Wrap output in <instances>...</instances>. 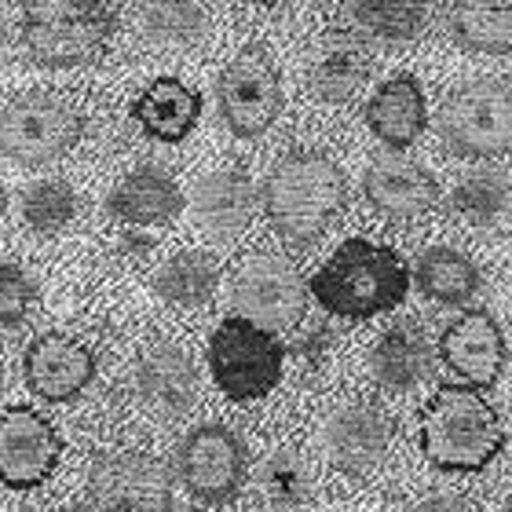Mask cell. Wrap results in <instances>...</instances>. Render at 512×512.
Segmentation results:
<instances>
[{"label": "cell", "instance_id": "cell-5", "mask_svg": "<svg viewBox=\"0 0 512 512\" xmlns=\"http://www.w3.org/2000/svg\"><path fill=\"white\" fill-rule=\"evenodd\" d=\"M22 48L41 66L96 63L110 22L81 0H22Z\"/></svg>", "mask_w": 512, "mask_h": 512}, {"label": "cell", "instance_id": "cell-31", "mask_svg": "<svg viewBox=\"0 0 512 512\" xmlns=\"http://www.w3.org/2000/svg\"><path fill=\"white\" fill-rule=\"evenodd\" d=\"M77 213V194L63 180H41L22 194V220L37 235H59Z\"/></svg>", "mask_w": 512, "mask_h": 512}, {"label": "cell", "instance_id": "cell-20", "mask_svg": "<svg viewBox=\"0 0 512 512\" xmlns=\"http://www.w3.org/2000/svg\"><path fill=\"white\" fill-rule=\"evenodd\" d=\"M256 209V191L242 169L209 172L198 191H194V216L205 235L213 238H238L249 227Z\"/></svg>", "mask_w": 512, "mask_h": 512}, {"label": "cell", "instance_id": "cell-29", "mask_svg": "<svg viewBox=\"0 0 512 512\" xmlns=\"http://www.w3.org/2000/svg\"><path fill=\"white\" fill-rule=\"evenodd\" d=\"M256 487H260V498H264L271 509H300V505L311 498V472L308 461L300 458L297 450H275L267 454L264 465L256 469Z\"/></svg>", "mask_w": 512, "mask_h": 512}, {"label": "cell", "instance_id": "cell-35", "mask_svg": "<svg viewBox=\"0 0 512 512\" xmlns=\"http://www.w3.org/2000/svg\"><path fill=\"white\" fill-rule=\"evenodd\" d=\"M4 209H8V191H4V183H0V216H4Z\"/></svg>", "mask_w": 512, "mask_h": 512}, {"label": "cell", "instance_id": "cell-25", "mask_svg": "<svg viewBox=\"0 0 512 512\" xmlns=\"http://www.w3.org/2000/svg\"><path fill=\"white\" fill-rule=\"evenodd\" d=\"M216 286H220V264L202 249L176 253L154 278L158 297L176 304V308H202L213 300Z\"/></svg>", "mask_w": 512, "mask_h": 512}, {"label": "cell", "instance_id": "cell-36", "mask_svg": "<svg viewBox=\"0 0 512 512\" xmlns=\"http://www.w3.org/2000/svg\"><path fill=\"white\" fill-rule=\"evenodd\" d=\"M172 512H209V509H198V505H183V509H172Z\"/></svg>", "mask_w": 512, "mask_h": 512}, {"label": "cell", "instance_id": "cell-39", "mask_svg": "<svg viewBox=\"0 0 512 512\" xmlns=\"http://www.w3.org/2000/svg\"><path fill=\"white\" fill-rule=\"evenodd\" d=\"M0 48H4V22H0Z\"/></svg>", "mask_w": 512, "mask_h": 512}, {"label": "cell", "instance_id": "cell-37", "mask_svg": "<svg viewBox=\"0 0 512 512\" xmlns=\"http://www.w3.org/2000/svg\"><path fill=\"white\" fill-rule=\"evenodd\" d=\"M242 4H278V0H242Z\"/></svg>", "mask_w": 512, "mask_h": 512}, {"label": "cell", "instance_id": "cell-32", "mask_svg": "<svg viewBox=\"0 0 512 512\" xmlns=\"http://www.w3.org/2000/svg\"><path fill=\"white\" fill-rule=\"evenodd\" d=\"M37 300L41 293H37V282L26 275V267L0 264V326L4 330H19L37 308Z\"/></svg>", "mask_w": 512, "mask_h": 512}, {"label": "cell", "instance_id": "cell-30", "mask_svg": "<svg viewBox=\"0 0 512 512\" xmlns=\"http://www.w3.org/2000/svg\"><path fill=\"white\" fill-rule=\"evenodd\" d=\"M505 202H509V183H505L502 172H472V176H465V180L454 187V194H450V209L465 220V224H494L498 216H502Z\"/></svg>", "mask_w": 512, "mask_h": 512}, {"label": "cell", "instance_id": "cell-16", "mask_svg": "<svg viewBox=\"0 0 512 512\" xmlns=\"http://www.w3.org/2000/svg\"><path fill=\"white\" fill-rule=\"evenodd\" d=\"M366 202L388 220H417L436 209L439 183L436 176L410 158H395L384 154L377 158L363 176Z\"/></svg>", "mask_w": 512, "mask_h": 512}, {"label": "cell", "instance_id": "cell-13", "mask_svg": "<svg viewBox=\"0 0 512 512\" xmlns=\"http://www.w3.org/2000/svg\"><path fill=\"white\" fill-rule=\"evenodd\" d=\"M392 443V421L374 403H352L326 421L322 447L337 472L363 480L377 469Z\"/></svg>", "mask_w": 512, "mask_h": 512}, {"label": "cell", "instance_id": "cell-7", "mask_svg": "<svg viewBox=\"0 0 512 512\" xmlns=\"http://www.w3.org/2000/svg\"><path fill=\"white\" fill-rule=\"evenodd\" d=\"M216 99H220V118L235 132L238 139H256L264 136L267 128L275 125L286 96H282V77L267 48L249 44L224 66L220 85H216Z\"/></svg>", "mask_w": 512, "mask_h": 512}, {"label": "cell", "instance_id": "cell-24", "mask_svg": "<svg viewBox=\"0 0 512 512\" xmlns=\"http://www.w3.org/2000/svg\"><path fill=\"white\" fill-rule=\"evenodd\" d=\"M414 282L436 304H469L483 286L480 267L450 246H428L414 260Z\"/></svg>", "mask_w": 512, "mask_h": 512}, {"label": "cell", "instance_id": "cell-34", "mask_svg": "<svg viewBox=\"0 0 512 512\" xmlns=\"http://www.w3.org/2000/svg\"><path fill=\"white\" fill-rule=\"evenodd\" d=\"M81 4H88L99 19H107V22H114V15H118V8H121V0H81Z\"/></svg>", "mask_w": 512, "mask_h": 512}, {"label": "cell", "instance_id": "cell-2", "mask_svg": "<svg viewBox=\"0 0 512 512\" xmlns=\"http://www.w3.org/2000/svg\"><path fill=\"white\" fill-rule=\"evenodd\" d=\"M410 267L392 246L348 238L311 275V297L341 319H374L395 311L410 293Z\"/></svg>", "mask_w": 512, "mask_h": 512}, {"label": "cell", "instance_id": "cell-19", "mask_svg": "<svg viewBox=\"0 0 512 512\" xmlns=\"http://www.w3.org/2000/svg\"><path fill=\"white\" fill-rule=\"evenodd\" d=\"M366 125L392 150H406L410 143H417L428 125L425 88L417 85V77H388L366 103Z\"/></svg>", "mask_w": 512, "mask_h": 512}, {"label": "cell", "instance_id": "cell-1", "mask_svg": "<svg viewBox=\"0 0 512 512\" xmlns=\"http://www.w3.org/2000/svg\"><path fill=\"white\" fill-rule=\"evenodd\" d=\"M348 183L341 165L319 150H297L278 161L264 183V213L278 238L308 249L344 213Z\"/></svg>", "mask_w": 512, "mask_h": 512}, {"label": "cell", "instance_id": "cell-6", "mask_svg": "<svg viewBox=\"0 0 512 512\" xmlns=\"http://www.w3.org/2000/svg\"><path fill=\"white\" fill-rule=\"evenodd\" d=\"M439 139L458 158H498L512 150V88L472 81L443 103Z\"/></svg>", "mask_w": 512, "mask_h": 512}, {"label": "cell", "instance_id": "cell-38", "mask_svg": "<svg viewBox=\"0 0 512 512\" xmlns=\"http://www.w3.org/2000/svg\"><path fill=\"white\" fill-rule=\"evenodd\" d=\"M55 512H92V509H55Z\"/></svg>", "mask_w": 512, "mask_h": 512}, {"label": "cell", "instance_id": "cell-9", "mask_svg": "<svg viewBox=\"0 0 512 512\" xmlns=\"http://www.w3.org/2000/svg\"><path fill=\"white\" fill-rule=\"evenodd\" d=\"M235 308L242 319L271 333L293 330L308 311V286L289 260L275 253H253L235 271Z\"/></svg>", "mask_w": 512, "mask_h": 512}, {"label": "cell", "instance_id": "cell-40", "mask_svg": "<svg viewBox=\"0 0 512 512\" xmlns=\"http://www.w3.org/2000/svg\"><path fill=\"white\" fill-rule=\"evenodd\" d=\"M505 512H512V502H509V505H505Z\"/></svg>", "mask_w": 512, "mask_h": 512}, {"label": "cell", "instance_id": "cell-18", "mask_svg": "<svg viewBox=\"0 0 512 512\" xmlns=\"http://www.w3.org/2000/svg\"><path fill=\"white\" fill-rule=\"evenodd\" d=\"M107 209L128 227H161L183 213V191L165 169L143 165L110 191Z\"/></svg>", "mask_w": 512, "mask_h": 512}, {"label": "cell", "instance_id": "cell-10", "mask_svg": "<svg viewBox=\"0 0 512 512\" xmlns=\"http://www.w3.org/2000/svg\"><path fill=\"white\" fill-rule=\"evenodd\" d=\"M176 469L198 502L227 505L246 483V447L227 425H198L180 443Z\"/></svg>", "mask_w": 512, "mask_h": 512}, {"label": "cell", "instance_id": "cell-22", "mask_svg": "<svg viewBox=\"0 0 512 512\" xmlns=\"http://www.w3.org/2000/svg\"><path fill=\"white\" fill-rule=\"evenodd\" d=\"M432 344L417 322H395L392 330L381 333V341L370 352V370L377 384L388 392H410L432 374Z\"/></svg>", "mask_w": 512, "mask_h": 512}, {"label": "cell", "instance_id": "cell-3", "mask_svg": "<svg viewBox=\"0 0 512 512\" xmlns=\"http://www.w3.org/2000/svg\"><path fill=\"white\" fill-rule=\"evenodd\" d=\"M505 447L502 417L480 388L439 384L421 410V450L436 469L480 472Z\"/></svg>", "mask_w": 512, "mask_h": 512}, {"label": "cell", "instance_id": "cell-11", "mask_svg": "<svg viewBox=\"0 0 512 512\" xmlns=\"http://www.w3.org/2000/svg\"><path fill=\"white\" fill-rule=\"evenodd\" d=\"M88 491L103 512H172L165 465L143 454H103L88 469Z\"/></svg>", "mask_w": 512, "mask_h": 512}, {"label": "cell", "instance_id": "cell-14", "mask_svg": "<svg viewBox=\"0 0 512 512\" xmlns=\"http://www.w3.org/2000/svg\"><path fill=\"white\" fill-rule=\"evenodd\" d=\"M439 359L472 388H491L505 370V333L491 311L469 308L439 337Z\"/></svg>", "mask_w": 512, "mask_h": 512}, {"label": "cell", "instance_id": "cell-4", "mask_svg": "<svg viewBox=\"0 0 512 512\" xmlns=\"http://www.w3.org/2000/svg\"><path fill=\"white\" fill-rule=\"evenodd\" d=\"M282 366H286V348L275 333L256 326V322L224 319L209 337V370H213L216 388L235 399H264L278 381H282Z\"/></svg>", "mask_w": 512, "mask_h": 512}, {"label": "cell", "instance_id": "cell-23", "mask_svg": "<svg viewBox=\"0 0 512 512\" xmlns=\"http://www.w3.org/2000/svg\"><path fill=\"white\" fill-rule=\"evenodd\" d=\"M450 33L465 52H512V0H450Z\"/></svg>", "mask_w": 512, "mask_h": 512}, {"label": "cell", "instance_id": "cell-12", "mask_svg": "<svg viewBox=\"0 0 512 512\" xmlns=\"http://www.w3.org/2000/svg\"><path fill=\"white\" fill-rule=\"evenodd\" d=\"M63 439L48 417L30 406H8L0 414V483L11 491H33L55 472Z\"/></svg>", "mask_w": 512, "mask_h": 512}, {"label": "cell", "instance_id": "cell-8", "mask_svg": "<svg viewBox=\"0 0 512 512\" xmlns=\"http://www.w3.org/2000/svg\"><path fill=\"white\" fill-rule=\"evenodd\" d=\"M85 121L70 103L44 92L11 99L0 114V147L19 165H48L77 147Z\"/></svg>", "mask_w": 512, "mask_h": 512}, {"label": "cell", "instance_id": "cell-33", "mask_svg": "<svg viewBox=\"0 0 512 512\" xmlns=\"http://www.w3.org/2000/svg\"><path fill=\"white\" fill-rule=\"evenodd\" d=\"M414 512H472V509L465 498H458V494H432V498H425V502H417Z\"/></svg>", "mask_w": 512, "mask_h": 512}, {"label": "cell", "instance_id": "cell-15", "mask_svg": "<svg viewBox=\"0 0 512 512\" xmlns=\"http://www.w3.org/2000/svg\"><path fill=\"white\" fill-rule=\"evenodd\" d=\"M26 384L48 403H66L81 395L96 377V355L66 333H41L33 337L22 359Z\"/></svg>", "mask_w": 512, "mask_h": 512}, {"label": "cell", "instance_id": "cell-27", "mask_svg": "<svg viewBox=\"0 0 512 512\" xmlns=\"http://www.w3.org/2000/svg\"><path fill=\"white\" fill-rule=\"evenodd\" d=\"M352 22L377 41H414L428 22V0H348Z\"/></svg>", "mask_w": 512, "mask_h": 512}, {"label": "cell", "instance_id": "cell-17", "mask_svg": "<svg viewBox=\"0 0 512 512\" xmlns=\"http://www.w3.org/2000/svg\"><path fill=\"white\" fill-rule=\"evenodd\" d=\"M136 392L150 414L183 417L198 403V370L176 344H154L136 363Z\"/></svg>", "mask_w": 512, "mask_h": 512}, {"label": "cell", "instance_id": "cell-28", "mask_svg": "<svg viewBox=\"0 0 512 512\" xmlns=\"http://www.w3.org/2000/svg\"><path fill=\"white\" fill-rule=\"evenodd\" d=\"M139 26L158 44H194L209 30V11L202 0H143Z\"/></svg>", "mask_w": 512, "mask_h": 512}, {"label": "cell", "instance_id": "cell-41", "mask_svg": "<svg viewBox=\"0 0 512 512\" xmlns=\"http://www.w3.org/2000/svg\"><path fill=\"white\" fill-rule=\"evenodd\" d=\"M0 388H4V374H0Z\"/></svg>", "mask_w": 512, "mask_h": 512}, {"label": "cell", "instance_id": "cell-21", "mask_svg": "<svg viewBox=\"0 0 512 512\" xmlns=\"http://www.w3.org/2000/svg\"><path fill=\"white\" fill-rule=\"evenodd\" d=\"M132 118L158 143H183L202 118V96L180 77H158L132 103Z\"/></svg>", "mask_w": 512, "mask_h": 512}, {"label": "cell", "instance_id": "cell-26", "mask_svg": "<svg viewBox=\"0 0 512 512\" xmlns=\"http://www.w3.org/2000/svg\"><path fill=\"white\" fill-rule=\"evenodd\" d=\"M370 70H374V63H370L363 44L337 41L319 55V63L311 70V88L326 103H348L366 85Z\"/></svg>", "mask_w": 512, "mask_h": 512}]
</instances>
